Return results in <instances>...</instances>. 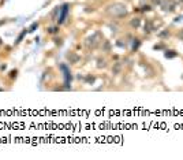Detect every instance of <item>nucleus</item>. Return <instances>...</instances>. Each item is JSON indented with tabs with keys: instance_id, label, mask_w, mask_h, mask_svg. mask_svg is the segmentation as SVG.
Segmentation results:
<instances>
[{
	"instance_id": "1",
	"label": "nucleus",
	"mask_w": 183,
	"mask_h": 160,
	"mask_svg": "<svg viewBox=\"0 0 183 160\" xmlns=\"http://www.w3.org/2000/svg\"><path fill=\"white\" fill-rule=\"evenodd\" d=\"M107 14L112 18H123L127 15V7L122 3H113L107 7Z\"/></svg>"
},
{
	"instance_id": "7",
	"label": "nucleus",
	"mask_w": 183,
	"mask_h": 160,
	"mask_svg": "<svg viewBox=\"0 0 183 160\" xmlns=\"http://www.w3.org/2000/svg\"><path fill=\"white\" fill-rule=\"evenodd\" d=\"M120 70H122V63H115V66L112 67V73L113 74H119L120 73Z\"/></svg>"
},
{
	"instance_id": "22",
	"label": "nucleus",
	"mask_w": 183,
	"mask_h": 160,
	"mask_svg": "<svg viewBox=\"0 0 183 160\" xmlns=\"http://www.w3.org/2000/svg\"><path fill=\"white\" fill-rule=\"evenodd\" d=\"M180 37H182V39H183V30H182V32H180Z\"/></svg>"
},
{
	"instance_id": "16",
	"label": "nucleus",
	"mask_w": 183,
	"mask_h": 160,
	"mask_svg": "<svg viewBox=\"0 0 183 160\" xmlns=\"http://www.w3.org/2000/svg\"><path fill=\"white\" fill-rule=\"evenodd\" d=\"M138 47H139V40H134L133 49H134V51H135V49H138Z\"/></svg>"
},
{
	"instance_id": "4",
	"label": "nucleus",
	"mask_w": 183,
	"mask_h": 160,
	"mask_svg": "<svg viewBox=\"0 0 183 160\" xmlns=\"http://www.w3.org/2000/svg\"><path fill=\"white\" fill-rule=\"evenodd\" d=\"M68 11H70V6H68L67 3H64L62 7H60V10H59V18H57V24H59V25L64 24L66 18H67V15H68Z\"/></svg>"
},
{
	"instance_id": "2",
	"label": "nucleus",
	"mask_w": 183,
	"mask_h": 160,
	"mask_svg": "<svg viewBox=\"0 0 183 160\" xmlns=\"http://www.w3.org/2000/svg\"><path fill=\"white\" fill-rule=\"evenodd\" d=\"M60 70L63 71V75H64V88L63 89H71L70 83H71V80H73V75H71V71H70V67H68L66 63H62L60 64Z\"/></svg>"
},
{
	"instance_id": "10",
	"label": "nucleus",
	"mask_w": 183,
	"mask_h": 160,
	"mask_svg": "<svg viewBox=\"0 0 183 160\" xmlns=\"http://www.w3.org/2000/svg\"><path fill=\"white\" fill-rule=\"evenodd\" d=\"M152 30H153V25H152L150 21H148V22H146V25H145V32H146V33H150Z\"/></svg>"
},
{
	"instance_id": "17",
	"label": "nucleus",
	"mask_w": 183,
	"mask_h": 160,
	"mask_svg": "<svg viewBox=\"0 0 183 160\" xmlns=\"http://www.w3.org/2000/svg\"><path fill=\"white\" fill-rule=\"evenodd\" d=\"M17 74H18V71L17 70H12L11 73H10V78H15V77H17Z\"/></svg>"
},
{
	"instance_id": "19",
	"label": "nucleus",
	"mask_w": 183,
	"mask_h": 160,
	"mask_svg": "<svg viewBox=\"0 0 183 160\" xmlns=\"http://www.w3.org/2000/svg\"><path fill=\"white\" fill-rule=\"evenodd\" d=\"M142 11H150V7H149V6H144V7H142Z\"/></svg>"
},
{
	"instance_id": "3",
	"label": "nucleus",
	"mask_w": 183,
	"mask_h": 160,
	"mask_svg": "<svg viewBox=\"0 0 183 160\" xmlns=\"http://www.w3.org/2000/svg\"><path fill=\"white\" fill-rule=\"evenodd\" d=\"M98 44H100V33H95L93 36L88 37L86 41H85V45L89 48V49H95V48H97Z\"/></svg>"
},
{
	"instance_id": "5",
	"label": "nucleus",
	"mask_w": 183,
	"mask_h": 160,
	"mask_svg": "<svg viewBox=\"0 0 183 160\" xmlns=\"http://www.w3.org/2000/svg\"><path fill=\"white\" fill-rule=\"evenodd\" d=\"M161 7L166 12H174L176 6H175L174 0H164V2H161Z\"/></svg>"
},
{
	"instance_id": "12",
	"label": "nucleus",
	"mask_w": 183,
	"mask_h": 160,
	"mask_svg": "<svg viewBox=\"0 0 183 160\" xmlns=\"http://www.w3.org/2000/svg\"><path fill=\"white\" fill-rule=\"evenodd\" d=\"M178 53L175 52V51H167L166 52V58H168V59H171V58H176Z\"/></svg>"
},
{
	"instance_id": "15",
	"label": "nucleus",
	"mask_w": 183,
	"mask_h": 160,
	"mask_svg": "<svg viewBox=\"0 0 183 160\" xmlns=\"http://www.w3.org/2000/svg\"><path fill=\"white\" fill-rule=\"evenodd\" d=\"M86 82H88V83H93V82H95V77L88 75V77H86Z\"/></svg>"
},
{
	"instance_id": "8",
	"label": "nucleus",
	"mask_w": 183,
	"mask_h": 160,
	"mask_svg": "<svg viewBox=\"0 0 183 160\" xmlns=\"http://www.w3.org/2000/svg\"><path fill=\"white\" fill-rule=\"evenodd\" d=\"M130 25H131L133 27H138L139 25H141V19H139V18H134V19H131Z\"/></svg>"
},
{
	"instance_id": "14",
	"label": "nucleus",
	"mask_w": 183,
	"mask_h": 160,
	"mask_svg": "<svg viewBox=\"0 0 183 160\" xmlns=\"http://www.w3.org/2000/svg\"><path fill=\"white\" fill-rule=\"evenodd\" d=\"M37 26H39V24H37V22H34V24H32V26H30L29 29H27V32H30V33H32V32H34V30L37 29Z\"/></svg>"
},
{
	"instance_id": "11",
	"label": "nucleus",
	"mask_w": 183,
	"mask_h": 160,
	"mask_svg": "<svg viewBox=\"0 0 183 160\" xmlns=\"http://www.w3.org/2000/svg\"><path fill=\"white\" fill-rule=\"evenodd\" d=\"M47 32L49 33V34H56L57 32H59V27L57 26H52V27H48Z\"/></svg>"
},
{
	"instance_id": "21",
	"label": "nucleus",
	"mask_w": 183,
	"mask_h": 160,
	"mask_svg": "<svg viewBox=\"0 0 183 160\" xmlns=\"http://www.w3.org/2000/svg\"><path fill=\"white\" fill-rule=\"evenodd\" d=\"M105 49H107V51L109 49V44H108V42H105Z\"/></svg>"
},
{
	"instance_id": "13",
	"label": "nucleus",
	"mask_w": 183,
	"mask_h": 160,
	"mask_svg": "<svg viewBox=\"0 0 183 160\" xmlns=\"http://www.w3.org/2000/svg\"><path fill=\"white\" fill-rule=\"evenodd\" d=\"M26 32H27V29H23V30H22V33H21V34H19V36H18L17 41H15V42H17V44H19V42L22 41V39H23V37H25V34H26Z\"/></svg>"
},
{
	"instance_id": "23",
	"label": "nucleus",
	"mask_w": 183,
	"mask_h": 160,
	"mask_svg": "<svg viewBox=\"0 0 183 160\" xmlns=\"http://www.w3.org/2000/svg\"><path fill=\"white\" fill-rule=\"evenodd\" d=\"M182 78H183V75H182Z\"/></svg>"
},
{
	"instance_id": "9",
	"label": "nucleus",
	"mask_w": 183,
	"mask_h": 160,
	"mask_svg": "<svg viewBox=\"0 0 183 160\" xmlns=\"http://www.w3.org/2000/svg\"><path fill=\"white\" fill-rule=\"evenodd\" d=\"M97 67H98V68H105V67H107L105 59H97Z\"/></svg>"
},
{
	"instance_id": "20",
	"label": "nucleus",
	"mask_w": 183,
	"mask_h": 160,
	"mask_svg": "<svg viewBox=\"0 0 183 160\" xmlns=\"http://www.w3.org/2000/svg\"><path fill=\"white\" fill-rule=\"evenodd\" d=\"M154 4H161V0H153Z\"/></svg>"
},
{
	"instance_id": "18",
	"label": "nucleus",
	"mask_w": 183,
	"mask_h": 160,
	"mask_svg": "<svg viewBox=\"0 0 183 160\" xmlns=\"http://www.w3.org/2000/svg\"><path fill=\"white\" fill-rule=\"evenodd\" d=\"M168 36H169V32H168V30H166V32L160 33V37H168Z\"/></svg>"
},
{
	"instance_id": "6",
	"label": "nucleus",
	"mask_w": 183,
	"mask_h": 160,
	"mask_svg": "<svg viewBox=\"0 0 183 160\" xmlns=\"http://www.w3.org/2000/svg\"><path fill=\"white\" fill-rule=\"evenodd\" d=\"M66 58H67V60L70 63H73V64H74V63H78L79 62V55H77V53L75 52H68L67 55H66Z\"/></svg>"
}]
</instances>
